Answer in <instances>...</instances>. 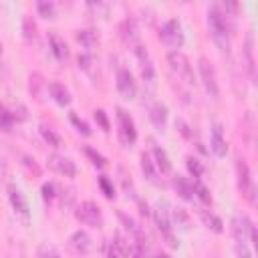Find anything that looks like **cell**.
<instances>
[{
  "instance_id": "d6986e66",
  "label": "cell",
  "mask_w": 258,
  "mask_h": 258,
  "mask_svg": "<svg viewBox=\"0 0 258 258\" xmlns=\"http://www.w3.org/2000/svg\"><path fill=\"white\" fill-rule=\"evenodd\" d=\"M139 165H141V171H143V175L147 177V181L159 183V179H157V167H155V163H153V159L149 157L147 151H143V153L139 155Z\"/></svg>"
},
{
  "instance_id": "30bf717a",
  "label": "cell",
  "mask_w": 258,
  "mask_h": 258,
  "mask_svg": "<svg viewBox=\"0 0 258 258\" xmlns=\"http://www.w3.org/2000/svg\"><path fill=\"white\" fill-rule=\"evenodd\" d=\"M135 56H137V60H139L141 79H143L147 85H153V83H155V69H153L151 60H149V54H147L145 46L137 44V46H135Z\"/></svg>"
},
{
  "instance_id": "f6af8a7d",
  "label": "cell",
  "mask_w": 258,
  "mask_h": 258,
  "mask_svg": "<svg viewBox=\"0 0 258 258\" xmlns=\"http://www.w3.org/2000/svg\"><path fill=\"white\" fill-rule=\"evenodd\" d=\"M139 208H141V214H143V216H147V214H149L147 204H145V202H141V200H139Z\"/></svg>"
},
{
  "instance_id": "f546056e",
  "label": "cell",
  "mask_w": 258,
  "mask_h": 258,
  "mask_svg": "<svg viewBox=\"0 0 258 258\" xmlns=\"http://www.w3.org/2000/svg\"><path fill=\"white\" fill-rule=\"evenodd\" d=\"M14 125V115L0 103V131H10Z\"/></svg>"
},
{
  "instance_id": "7a4b0ae2",
  "label": "cell",
  "mask_w": 258,
  "mask_h": 258,
  "mask_svg": "<svg viewBox=\"0 0 258 258\" xmlns=\"http://www.w3.org/2000/svg\"><path fill=\"white\" fill-rule=\"evenodd\" d=\"M236 175H238V189L248 200V204H256V185L250 177V167L244 157H236Z\"/></svg>"
},
{
  "instance_id": "5b68a950",
  "label": "cell",
  "mask_w": 258,
  "mask_h": 258,
  "mask_svg": "<svg viewBox=\"0 0 258 258\" xmlns=\"http://www.w3.org/2000/svg\"><path fill=\"white\" fill-rule=\"evenodd\" d=\"M198 71H200L202 85H204L206 93H208L212 99H218V95H220V85H218V77H216L214 64H212L206 56H202V58L198 60Z\"/></svg>"
},
{
  "instance_id": "e0dca14e",
  "label": "cell",
  "mask_w": 258,
  "mask_h": 258,
  "mask_svg": "<svg viewBox=\"0 0 258 258\" xmlns=\"http://www.w3.org/2000/svg\"><path fill=\"white\" fill-rule=\"evenodd\" d=\"M48 42H50V50L56 56V60H67L69 58V46H67V42H64L62 36L50 32L48 34Z\"/></svg>"
},
{
  "instance_id": "7bdbcfd3",
  "label": "cell",
  "mask_w": 258,
  "mask_h": 258,
  "mask_svg": "<svg viewBox=\"0 0 258 258\" xmlns=\"http://www.w3.org/2000/svg\"><path fill=\"white\" fill-rule=\"evenodd\" d=\"M236 254H238V258H252V254L244 242H236Z\"/></svg>"
},
{
  "instance_id": "8d00e7d4",
  "label": "cell",
  "mask_w": 258,
  "mask_h": 258,
  "mask_svg": "<svg viewBox=\"0 0 258 258\" xmlns=\"http://www.w3.org/2000/svg\"><path fill=\"white\" fill-rule=\"evenodd\" d=\"M40 191H42V200H44L46 204H50V202L56 198V194H54V191H56V185H54L52 181L42 183V189H40Z\"/></svg>"
},
{
  "instance_id": "bcb514c9",
  "label": "cell",
  "mask_w": 258,
  "mask_h": 258,
  "mask_svg": "<svg viewBox=\"0 0 258 258\" xmlns=\"http://www.w3.org/2000/svg\"><path fill=\"white\" fill-rule=\"evenodd\" d=\"M155 258H171V256H169V254H165V252H157V254H155Z\"/></svg>"
},
{
  "instance_id": "ee69618b",
  "label": "cell",
  "mask_w": 258,
  "mask_h": 258,
  "mask_svg": "<svg viewBox=\"0 0 258 258\" xmlns=\"http://www.w3.org/2000/svg\"><path fill=\"white\" fill-rule=\"evenodd\" d=\"M107 258H123V256H121V254H119V252H117V250H115L113 246H109V252H107Z\"/></svg>"
},
{
  "instance_id": "8992f818",
  "label": "cell",
  "mask_w": 258,
  "mask_h": 258,
  "mask_svg": "<svg viewBox=\"0 0 258 258\" xmlns=\"http://www.w3.org/2000/svg\"><path fill=\"white\" fill-rule=\"evenodd\" d=\"M167 62H169V69L179 77L183 79L185 83L194 85V71H191V64L187 60V56L181 52V50H169L167 52Z\"/></svg>"
},
{
  "instance_id": "b9f144b4",
  "label": "cell",
  "mask_w": 258,
  "mask_h": 258,
  "mask_svg": "<svg viewBox=\"0 0 258 258\" xmlns=\"http://www.w3.org/2000/svg\"><path fill=\"white\" fill-rule=\"evenodd\" d=\"M40 85H42L40 75H36V73H34V75H30V93H32L36 99H38V87H40Z\"/></svg>"
},
{
  "instance_id": "603a6c76",
  "label": "cell",
  "mask_w": 258,
  "mask_h": 258,
  "mask_svg": "<svg viewBox=\"0 0 258 258\" xmlns=\"http://www.w3.org/2000/svg\"><path fill=\"white\" fill-rule=\"evenodd\" d=\"M149 119L155 127L163 129L165 127V121H167V107L163 103H155L151 109H149Z\"/></svg>"
},
{
  "instance_id": "1f68e13d",
  "label": "cell",
  "mask_w": 258,
  "mask_h": 258,
  "mask_svg": "<svg viewBox=\"0 0 258 258\" xmlns=\"http://www.w3.org/2000/svg\"><path fill=\"white\" fill-rule=\"evenodd\" d=\"M85 155H87V157L91 159V163H93L95 167H99V169L107 165V159H105V157H103L99 151H95L93 147H85Z\"/></svg>"
},
{
  "instance_id": "4dcf8cb0",
  "label": "cell",
  "mask_w": 258,
  "mask_h": 258,
  "mask_svg": "<svg viewBox=\"0 0 258 258\" xmlns=\"http://www.w3.org/2000/svg\"><path fill=\"white\" fill-rule=\"evenodd\" d=\"M185 165H187V171H189L196 179L202 177V173H204V165H202L200 159H196L194 155H187V157H185Z\"/></svg>"
},
{
  "instance_id": "cb8c5ba5",
  "label": "cell",
  "mask_w": 258,
  "mask_h": 258,
  "mask_svg": "<svg viewBox=\"0 0 258 258\" xmlns=\"http://www.w3.org/2000/svg\"><path fill=\"white\" fill-rule=\"evenodd\" d=\"M77 40L85 46V48H93V46H97L99 44V32L95 30V28H85V30H79L77 32Z\"/></svg>"
},
{
  "instance_id": "7402d4cb",
  "label": "cell",
  "mask_w": 258,
  "mask_h": 258,
  "mask_svg": "<svg viewBox=\"0 0 258 258\" xmlns=\"http://www.w3.org/2000/svg\"><path fill=\"white\" fill-rule=\"evenodd\" d=\"M173 189L177 191V196H179L181 200H185V202H191V200H194V187H191V183H189L185 177L175 175V177H173Z\"/></svg>"
},
{
  "instance_id": "83f0119b",
  "label": "cell",
  "mask_w": 258,
  "mask_h": 258,
  "mask_svg": "<svg viewBox=\"0 0 258 258\" xmlns=\"http://www.w3.org/2000/svg\"><path fill=\"white\" fill-rule=\"evenodd\" d=\"M38 131H40L42 139H44L50 147H60V135H58L54 129H50L48 125H40V127H38Z\"/></svg>"
},
{
  "instance_id": "74e56055",
  "label": "cell",
  "mask_w": 258,
  "mask_h": 258,
  "mask_svg": "<svg viewBox=\"0 0 258 258\" xmlns=\"http://www.w3.org/2000/svg\"><path fill=\"white\" fill-rule=\"evenodd\" d=\"M71 123H73V125L77 127V131H79V133H83L85 137H87V135H91V129H89V125H87L85 121H81V119H79L75 113H71Z\"/></svg>"
},
{
  "instance_id": "ab89813d",
  "label": "cell",
  "mask_w": 258,
  "mask_h": 258,
  "mask_svg": "<svg viewBox=\"0 0 258 258\" xmlns=\"http://www.w3.org/2000/svg\"><path fill=\"white\" fill-rule=\"evenodd\" d=\"M77 62H79V69H83V71H91L93 56H91V54H87V52H83V54H79Z\"/></svg>"
},
{
  "instance_id": "7dc6e473",
  "label": "cell",
  "mask_w": 258,
  "mask_h": 258,
  "mask_svg": "<svg viewBox=\"0 0 258 258\" xmlns=\"http://www.w3.org/2000/svg\"><path fill=\"white\" fill-rule=\"evenodd\" d=\"M0 54H2V44H0Z\"/></svg>"
},
{
  "instance_id": "9c48e42d",
  "label": "cell",
  "mask_w": 258,
  "mask_h": 258,
  "mask_svg": "<svg viewBox=\"0 0 258 258\" xmlns=\"http://www.w3.org/2000/svg\"><path fill=\"white\" fill-rule=\"evenodd\" d=\"M8 200H10L12 210H14V212L24 220V222H28V220H30V208H28V202H26V198H24L22 189H20V187H16L14 183H12V185H8Z\"/></svg>"
},
{
  "instance_id": "60d3db41",
  "label": "cell",
  "mask_w": 258,
  "mask_h": 258,
  "mask_svg": "<svg viewBox=\"0 0 258 258\" xmlns=\"http://www.w3.org/2000/svg\"><path fill=\"white\" fill-rule=\"evenodd\" d=\"M95 121L101 125L103 131H109V119H107V115H105L103 109H97V111H95Z\"/></svg>"
},
{
  "instance_id": "7c38bea8",
  "label": "cell",
  "mask_w": 258,
  "mask_h": 258,
  "mask_svg": "<svg viewBox=\"0 0 258 258\" xmlns=\"http://www.w3.org/2000/svg\"><path fill=\"white\" fill-rule=\"evenodd\" d=\"M117 91L125 97V99H133L137 93V83L133 79V75L127 69H121L117 73Z\"/></svg>"
},
{
  "instance_id": "6da1fadb",
  "label": "cell",
  "mask_w": 258,
  "mask_h": 258,
  "mask_svg": "<svg viewBox=\"0 0 258 258\" xmlns=\"http://www.w3.org/2000/svg\"><path fill=\"white\" fill-rule=\"evenodd\" d=\"M208 28L210 36L222 52H230L232 46V26L228 24V14L220 10L218 4H212L208 10Z\"/></svg>"
},
{
  "instance_id": "277c9868",
  "label": "cell",
  "mask_w": 258,
  "mask_h": 258,
  "mask_svg": "<svg viewBox=\"0 0 258 258\" xmlns=\"http://www.w3.org/2000/svg\"><path fill=\"white\" fill-rule=\"evenodd\" d=\"M75 218L85 224V226H91V228H101L103 226V214H101V208L95 204V202H81L75 210Z\"/></svg>"
},
{
  "instance_id": "4fadbf2b",
  "label": "cell",
  "mask_w": 258,
  "mask_h": 258,
  "mask_svg": "<svg viewBox=\"0 0 258 258\" xmlns=\"http://www.w3.org/2000/svg\"><path fill=\"white\" fill-rule=\"evenodd\" d=\"M69 244H71V248H73L75 252H79V254H89V252L93 250V240H91V236H89L85 230L73 232L71 238H69Z\"/></svg>"
},
{
  "instance_id": "f1b7e54d",
  "label": "cell",
  "mask_w": 258,
  "mask_h": 258,
  "mask_svg": "<svg viewBox=\"0 0 258 258\" xmlns=\"http://www.w3.org/2000/svg\"><path fill=\"white\" fill-rule=\"evenodd\" d=\"M22 36H24V40H28V42H32L34 36H36V24H34V20H32L30 16H24V18H22Z\"/></svg>"
},
{
  "instance_id": "d590c367",
  "label": "cell",
  "mask_w": 258,
  "mask_h": 258,
  "mask_svg": "<svg viewBox=\"0 0 258 258\" xmlns=\"http://www.w3.org/2000/svg\"><path fill=\"white\" fill-rule=\"evenodd\" d=\"M99 187L103 189L105 198H109V200H113V198H115V187H113V183L109 181V177H107V175H101V177H99Z\"/></svg>"
},
{
  "instance_id": "52a82bcc",
  "label": "cell",
  "mask_w": 258,
  "mask_h": 258,
  "mask_svg": "<svg viewBox=\"0 0 258 258\" xmlns=\"http://www.w3.org/2000/svg\"><path fill=\"white\" fill-rule=\"evenodd\" d=\"M153 220H155V226H157L159 234L163 236V240H165L171 248H177V246H179V242H177V240H175V236H173V226H171V220H169V212H167V210H163V206H161V204L153 210Z\"/></svg>"
},
{
  "instance_id": "5bb4252c",
  "label": "cell",
  "mask_w": 258,
  "mask_h": 258,
  "mask_svg": "<svg viewBox=\"0 0 258 258\" xmlns=\"http://www.w3.org/2000/svg\"><path fill=\"white\" fill-rule=\"evenodd\" d=\"M210 147H212L216 157H226V153H228V143H226V139L222 135V125L220 123H214V127H212Z\"/></svg>"
},
{
  "instance_id": "836d02e7",
  "label": "cell",
  "mask_w": 258,
  "mask_h": 258,
  "mask_svg": "<svg viewBox=\"0 0 258 258\" xmlns=\"http://www.w3.org/2000/svg\"><path fill=\"white\" fill-rule=\"evenodd\" d=\"M36 258H60V254L50 244H40L36 248Z\"/></svg>"
},
{
  "instance_id": "44dd1931",
  "label": "cell",
  "mask_w": 258,
  "mask_h": 258,
  "mask_svg": "<svg viewBox=\"0 0 258 258\" xmlns=\"http://www.w3.org/2000/svg\"><path fill=\"white\" fill-rule=\"evenodd\" d=\"M153 157H155L153 163H155L157 171H161V173H169V171H171V161H169L165 149H163L161 145H157L155 141H153Z\"/></svg>"
},
{
  "instance_id": "d6a6232c",
  "label": "cell",
  "mask_w": 258,
  "mask_h": 258,
  "mask_svg": "<svg viewBox=\"0 0 258 258\" xmlns=\"http://www.w3.org/2000/svg\"><path fill=\"white\" fill-rule=\"evenodd\" d=\"M36 10L42 18H54V4L48 2V0H40L36 2Z\"/></svg>"
},
{
  "instance_id": "ac0fdd59",
  "label": "cell",
  "mask_w": 258,
  "mask_h": 258,
  "mask_svg": "<svg viewBox=\"0 0 258 258\" xmlns=\"http://www.w3.org/2000/svg\"><path fill=\"white\" fill-rule=\"evenodd\" d=\"M46 87H48V93H50V97L54 99V103H58L60 107H67V105L71 103V93L67 91L64 85L52 81V83H48Z\"/></svg>"
},
{
  "instance_id": "e575fe53",
  "label": "cell",
  "mask_w": 258,
  "mask_h": 258,
  "mask_svg": "<svg viewBox=\"0 0 258 258\" xmlns=\"http://www.w3.org/2000/svg\"><path fill=\"white\" fill-rule=\"evenodd\" d=\"M22 165L28 169V173H32L34 177H40V167H38V163L34 161V157H30V155H22Z\"/></svg>"
},
{
  "instance_id": "4316f807",
  "label": "cell",
  "mask_w": 258,
  "mask_h": 258,
  "mask_svg": "<svg viewBox=\"0 0 258 258\" xmlns=\"http://www.w3.org/2000/svg\"><path fill=\"white\" fill-rule=\"evenodd\" d=\"M191 187H194V198H198L204 206H212V194H210V189L200 179H194Z\"/></svg>"
},
{
  "instance_id": "484cf974",
  "label": "cell",
  "mask_w": 258,
  "mask_h": 258,
  "mask_svg": "<svg viewBox=\"0 0 258 258\" xmlns=\"http://www.w3.org/2000/svg\"><path fill=\"white\" fill-rule=\"evenodd\" d=\"M200 218H202V222H204L212 232H216V234H222V232H224V222H222L216 214H212V212H208V210H202V212H200Z\"/></svg>"
},
{
  "instance_id": "d4e9b609",
  "label": "cell",
  "mask_w": 258,
  "mask_h": 258,
  "mask_svg": "<svg viewBox=\"0 0 258 258\" xmlns=\"http://www.w3.org/2000/svg\"><path fill=\"white\" fill-rule=\"evenodd\" d=\"M169 220H171V224H175V228H179V230H183V232L189 230V216L185 214L183 208H171Z\"/></svg>"
},
{
  "instance_id": "8fae6325",
  "label": "cell",
  "mask_w": 258,
  "mask_h": 258,
  "mask_svg": "<svg viewBox=\"0 0 258 258\" xmlns=\"http://www.w3.org/2000/svg\"><path fill=\"white\" fill-rule=\"evenodd\" d=\"M48 167L54 169L56 173L64 175V177H75V175H77V165H75V161L69 159V157H64V155H56V153L50 155V157H48Z\"/></svg>"
},
{
  "instance_id": "f35d334b",
  "label": "cell",
  "mask_w": 258,
  "mask_h": 258,
  "mask_svg": "<svg viewBox=\"0 0 258 258\" xmlns=\"http://www.w3.org/2000/svg\"><path fill=\"white\" fill-rule=\"evenodd\" d=\"M175 129L183 135V139H191L194 137V131H191V127L183 121V119H175Z\"/></svg>"
},
{
  "instance_id": "2e32d148",
  "label": "cell",
  "mask_w": 258,
  "mask_h": 258,
  "mask_svg": "<svg viewBox=\"0 0 258 258\" xmlns=\"http://www.w3.org/2000/svg\"><path fill=\"white\" fill-rule=\"evenodd\" d=\"M119 220L123 222L125 230L131 234V240H133V242H137V244H141V246H145V234H143L141 226H139L135 220H131V218H127L125 214H121V212H119Z\"/></svg>"
},
{
  "instance_id": "9a60e30c",
  "label": "cell",
  "mask_w": 258,
  "mask_h": 258,
  "mask_svg": "<svg viewBox=\"0 0 258 258\" xmlns=\"http://www.w3.org/2000/svg\"><path fill=\"white\" fill-rule=\"evenodd\" d=\"M244 60H246L248 75L254 81L256 79V60H254V34L252 32H248L246 42H244Z\"/></svg>"
},
{
  "instance_id": "ffe728a7",
  "label": "cell",
  "mask_w": 258,
  "mask_h": 258,
  "mask_svg": "<svg viewBox=\"0 0 258 258\" xmlns=\"http://www.w3.org/2000/svg\"><path fill=\"white\" fill-rule=\"evenodd\" d=\"M121 36H123V40H125L127 44H135V46H137V40H139V28H137V24H135L133 18L123 20V24H121Z\"/></svg>"
},
{
  "instance_id": "ba28073f",
  "label": "cell",
  "mask_w": 258,
  "mask_h": 258,
  "mask_svg": "<svg viewBox=\"0 0 258 258\" xmlns=\"http://www.w3.org/2000/svg\"><path fill=\"white\" fill-rule=\"evenodd\" d=\"M161 40L173 48H181L183 42H185V34H183V28H181V22L177 18H171L167 20L163 26H161V32H159Z\"/></svg>"
},
{
  "instance_id": "3957f363",
  "label": "cell",
  "mask_w": 258,
  "mask_h": 258,
  "mask_svg": "<svg viewBox=\"0 0 258 258\" xmlns=\"http://www.w3.org/2000/svg\"><path fill=\"white\" fill-rule=\"evenodd\" d=\"M115 115H117V135H119V141H121L125 147L133 145L135 139H137V129H135L133 117H131L123 107H117Z\"/></svg>"
}]
</instances>
